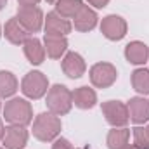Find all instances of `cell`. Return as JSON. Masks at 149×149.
Listing matches in <instances>:
<instances>
[{"instance_id":"9c48e42d","label":"cell","mask_w":149,"mask_h":149,"mask_svg":"<svg viewBox=\"0 0 149 149\" xmlns=\"http://www.w3.org/2000/svg\"><path fill=\"white\" fill-rule=\"evenodd\" d=\"M28 142V130L21 125H10L5 128L3 134V146L5 149H23Z\"/></svg>"},{"instance_id":"484cf974","label":"cell","mask_w":149,"mask_h":149,"mask_svg":"<svg viewBox=\"0 0 149 149\" xmlns=\"http://www.w3.org/2000/svg\"><path fill=\"white\" fill-rule=\"evenodd\" d=\"M21 7H31V5H38L40 0H17Z\"/></svg>"},{"instance_id":"f1b7e54d","label":"cell","mask_w":149,"mask_h":149,"mask_svg":"<svg viewBox=\"0 0 149 149\" xmlns=\"http://www.w3.org/2000/svg\"><path fill=\"white\" fill-rule=\"evenodd\" d=\"M125 149H139V148H137V146H135V144H132V146H130V144H128V146H127V148H125Z\"/></svg>"},{"instance_id":"603a6c76","label":"cell","mask_w":149,"mask_h":149,"mask_svg":"<svg viewBox=\"0 0 149 149\" xmlns=\"http://www.w3.org/2000/svg\"><path fill=\"white\" fill-rule=\"evenodd\" d=\"M134 144L139 149H149V134L146 127H135L134 128Z\"/></svg>"},{"instance_id":"6da1fadb","label":"cell","mask_w":149,"mask_h":149,"mask_svg":"<svg viewBox=\"0 0 149 149\" xmlns=\"http://www.w3.org/2000/svg\"><path fill=\"white\" fill-rule=\"evenodd\" d=\"M45 104H47L49 111L56 116L68 114L73 106V92H70V88L64 85H54L47 92Z\"/></svg>"},{"instance_id":"4dcf8cb0","label":"cell","mask_w":149,"mask_h":149,"mask_svg":"<svg viewBox=\"0 0 149 149\" xmlns=\"http://www.w3.org/2000/svg\"><path fill=\"white\" fill-rule=\"evenodd\" d=\"M146 130H148V134H149V125H148V127H146Z\"/></svg>"},{"instance_id":"e0dca14e","label":"cell","mask_w":149,"mask_h":149,"mask_svg":"<svg viewBox=\"0 0 149 149\" xmlns=\"http://www.w3.org/2000/svg\"><path fill=\"white\" fill-rule=\"evenodd\" d=\"M43 47L45 52L50 59H59L66 49H68V40L66 37H57V35H45L43 38Z\"/></svg>"},{"instance_id":"3957f363","label":"cell","mask_w":149,"mask_h":149,"mask_svg":"<svg viewBox=\"0 0 149 149\" xmlns=\"http://www.w3.org/2000/svg\"><path fill=\"white\" fill-rule=\"evenodd\" d=\"M3 118L7 123L10 125H21L26 127L31 123L33 120V109L31 104L26 99H10L9 102H5L3 108Z\"/></svg>"},{"instance_id":"d6a6232c","label":"cell","mask_w":149,"mask_h":149,"mask_svg":"<svg viewBox=\"0 0 149 149\" xmlns=\"http://www.w3.org/2000/svg\"><path fill=\"white\" fill-rule=\"evenodd\" d=\"M80 149H88V148H80Z\"/></svg>"},{"instance_id":"f546056e","label":"cell","mask_w":149,"mask_h":149,"mask_svg":"<svg viewBox=\"0 0 149 149\" xmlns=\"http://www.w3.org/2000/svg\"><path fill=\"white\" fill-rule=\"evenodd\" d=\"M47 2H49V3H54V5H56V3H57L59 0H47Z\"/></svg>"},{"instance_id":"d6986e66","label":"cell","mask_w":149,"mask_h":149,"mask_svg":"<svg viewBox=\"0 0 149 149\" xmlns=\"http://www.w3.org/2000/svg\"><path fill=\"white\" fill-rule=\"evenodd\" d=\"M128 139H130V130L125 127H114L108 134V148L109 149H125L128 146Z\"/></svg>"},{"instance_id":"2e32d148","label":"cell","mask_w":149,"mask_h":149,"mask_svg":"<svg viewBox=\"0 0 149 149\" xmlns=\"http://www.w3.org/2000/svg\"><path fill=\"white\" fill-rule=\"evenodd\" d=\"M23 49H24V56L26 59L31 63V64H42L43 59H45V47L42 45V42L35 37H30L24 43H23Z\"/></svg>"},{"instance_id":"44dd1931","label":"cell","mask_w":149,"mask_h":149,"mask_svg":"<svg viewBox=\"0 0 149 149\" xmlns=\"http://www.w3.org/2000/svg\"><path fill=\"white\" fill-rule=\"evenodd\" d=\"M132 87L135 92L148 95L149 94V70L139 68L132 73Z\"/></svg>"},{"instance_id":"ffe728a7","label":"cell","mask_w":149,"mask_h":149,"mask_svg":"<svg viewBox=\"0 0 149 149\" xmlns=\"http://www.w3.org/2000/svg\"><path fill=\"white\" fill-rule=\"evenodd\" d=\"M81 7H83L81 0H59L56 3V12L59 16L66 17V19H71V17H74L80 12Z\"/></svg>"},{"instance_id":"836d02e7","label":"cell","mask_w":149,"mask_h":149,"mask_svg":"<svg viewBox=\"0 0 149 149\" xmlns=\"http://www.w3.org/2000/svg\"><path fill=\"white\" fill-rule=\"evenodd\" d=\"M0 106H2V104H0Z\"/></svg>"},{"instance_id":"52a82bcc","label":"cell","mask_w":149,"mask_h":149,"mask_svg":"<svg viewBox=\"0 0 149 149\" xmlns=\"http://www.w3.org/2000/svg\"><path fill=\"white\" fill-rule=\"evenodd\" d=\"M102 114L106 116V121L113 127H125L130 120L128 108L121 101H106L102 102Z\"/></svg>"},{"instance_id":"cb8c5ba5","label":"cell","mask_w":149,"mask_h":149,"mask_svg":"<svg viewBox=\"0 0 149 149\" xmlns=\"http://www.w3.org/2000/svg\"><path fill=\"white\" fill-rule=\"evenodd\" d=\"M52 149H74L73 146H71V142L68 141V139H56L54 141V144H52Z\"/></svg>"},{"instance_id":"ac0fdd59","label":"cell","mask_w":149,"mask_h":149,"mask_svg":"<svg viewBox=\"0 0 149 149\" xmlns=\"http://www.w3.org/2000/svg\"><path fill=\"white\" fill-rule=\"evenodd\" d=\"M97 102V95L88 87H80L73 92V104L80 109H92Z\"/></svg>"},{"instance_id":"7a4b0ae2","label":"cell","mask_w":149,"mask_h":149,"mask_svg":"<svg viewBox=\"0 0 149 149\" xmlns=\"http://www.w3.org/2000/svg\"><path fill=\"white\" fill-rule=\"evenodd\" d=\"M61 134V120L52 113H40L33 121V135L42 142L56 141Z\"/></svg>"},{"instance_id":"ba28073f","label":"cell","mask_w":149,"mask_h":149,"mask_svg":"<svg viewBox=\"0 0 149 149\" xmlns=\"http://www.w3.org/2000/svg\"><path fill=\"white\" fill-rule=\"evenodd\" d=\"M101 31L108 40H113V42L121 40L127 35V21L116 14L106 16L101 23Z\"/></svg>"},{"instance_id":"8fae6325","label":"cell","mask_w":149,"mask_h":149,"mask_svg":"<svg viewBox=\"0 0 149 149\" xmlns=\"http://www.w3.org/2000/svg\"><path fill=\"white\" fill-rule=\"evenodd\" d=\"M127 108H128V116L134 123L142 125L149 121V101H146L144 97H132Z\"/></svg>"},{"instance_id":"30bf717a","label":"cell","mask_w":149,"mask_h":149,"mask_svg":"<svg viewBox=\"0 0 149 149\" xmlns=\"http://www.w3.org/2000/svg\"><path fill=\"white\" fill-rule=\"evenodd\" d=\"M45 35H57V37H66L70 31H71V23L59 16L56 10L54 12H49L47 17H45Z\"/></svg>"},{"instance_id":"7402d4cb","label":"cell","mask_w":149,"mask_h":149,"mask_svg":"<svg viewBox=\"0 0 149 149\" xmlns=\"http://www.w3.org/2000/svg\"><path fill=\"white\" fill-rule=\"evenodd\" d=\"M17 90V78L10 71H0V97H10Z\"/></svg>"},{"instance_id":"8992f818","label":"cell","mask_w":149,"mask_h":149,"mask_svg":"<svg viewBox=\"0 0 149 149\" xmlns=\"http://www.w3.org/2000/svg\"><path fill=\"white\" fill-rule=\"evenodd\" d=\"M17 21L30 31V33H38L43 26V12L42 9L37 5H31V7H19L17 9Z\"/></svg>"},{"instance_id":"1f68e13d","label":"cell","mask_w":149,"mask_h":149,"mask_svg":"<svg viewBox=\"0 0 149 149\" xmlns=\"http://www.w3.org/2000/svg\"><path fill=\"white\" fill-rule=\"evenodd\" d=\"M0 37H2V28H0Z\"/></svg>"},{"instance_id":"5b68a950","label":"cell","mask_w":149,"mask_h":149,"mask_svg":"<svg viewBox=\"0 0 149 149\" xmlns=\"http://www.w3.org/2000/svg\"><path fill=\"white\" fill-rule=\"evenodd\" d=\"M118 78V71L111 63H97L90 68V81L97 88H108Z\"/></svg>"},{"instance_id":"83f0119b","label":"cell","mask_w":149,"mask_h":149,"mask_svg":"<svg viewBox=\"0 0 149 149\" xmlns=\"http://www.w3.org/2000/svg\"><path fill=\"white\" fill-rule=\"evenodd\" d=\"M7 2H9V0H0V10H2V9L7 5Z\"/></svg>"},{"instance_id":"277c9868","label":"cell","mask_w":149,"mask_h":149,"mask_svg":"<svg viewBox=\"0 0 149 149\" xmlns=\"http://www.w3.org/2000/svg\"><path fill=\"white\" fill-rule=\"evenodd\" d=\"M21 90L30 99H40L49 92V80L40 71H30L21 81Z\"/></svg>"},{"instance_id":"5bb4252c","label":"cell","mask_w":149,"mask_h":149,"mask_svg":"<svg viewBox=\"0 0 149 149\" xmlns=\"http://www.w3.org/2000/svg\"><path fill=\"white\" fill-rule=\"evenodd\" d=\"M74 19V28L78 30V31H92L95 26H97V14H95V10L94 9H90L88 5H83L81 9H80V12L76 14L73 17Z\"/></svg>"},{"instance_id":"4fadbf2b","label":"cell","mask_w":149,"mask_h":149,"mask_svg":"<svg viewBox=\"0 0 149 149\" xmlns=\"http://www.w3.org/2000/svg\"><path fill=\"white\" fill-rule=\"evenodd\" d=\"M3 35L5 38L14 43V45H23L28 38H30V31L17 21V17H12L5 23V28H3Z\"/></svg>"},{"instance_id":"9a60e30c","label":"cell","mask_w":149,"mask_h":149,"mask_svg":"<svg viewBox=\"0 0 149 149\" xmlns=\"http://www.w3.org/2000/svg\"><path fill=\"white\" fill-rule=\"evenodd\" d=\"M125 57L128 63L132 64H144L149 59V47L146 43L135 40V42H130L127 47H125Z\"/></svg>"},{"instance_id":"7c38bea8","label":"cell","mask_w":149,"mask_h":149,"mask_svg":"<svg viewBox=\"0 0 149 149\" xmlns=\"http://www.w3.org/2000/svg\"><path fill=\"white\" fill-rule=\"evenodd\" d=\"M61 66H63L64 74L70 76V78H80V76H83L85 70H87V64H85L83 57L76 52H68L64 56Z\"/></svg>"},{"instance_id":"4316f807","label":"cell","mask_w":149,"mask_h":149,"mask_svg":"<svg viewBox=\"0 0 149 149\" xmlns=\"http://www.w3.org/2000/svg\"><path fill=\"white\" fill-rule=\"evenodd\" d=\"M3 134H5V128H3V123L0 120V141H3Z\"/></svg>"},{"instance_id":"d4e9b609","label":"cell","mask_w":149,"mask_h":149,"mask_svg":"<svg viewBox=\"0 0 149 149\" xmlns=\"http://www.w3.org/2000/svg\"><path fill=\"white\" fill-rule=\"evenodd\" d=\"M90 5H94L95 9H102V7H106L108 3H109V0H87Z\"/></svg>"}]
</instances>
